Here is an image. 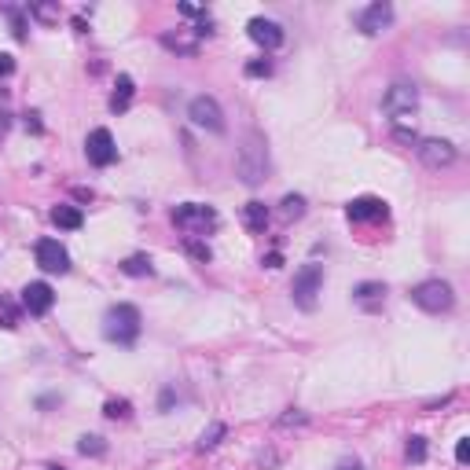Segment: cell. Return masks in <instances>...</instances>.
Segmentation results:
<instances>
[{"instance_id":"6da1fadb","label":"cell","mask_w":470,"mask_h":470,"mask_svg":"<svg viewBox=\"0 0 470 470\" xmlns=\"http://www.w3.org/2000/svg\"><path fill=\"white\" fill-rule=\"evenodd\" d=\"M235 169H239V180L246 187H258L268 180V143L258 129L243 133L239 140V158H235Z\"/></svg>"},{"instance_id":"7a4b0ae2","label":"cell","mask_w":470,"mask_h":470,"mask_svg":"<svg viewBox=\"0 0 470 470\" xmlns=\"http://www.w3.org/2000/svg\"><path fill=\"white\" fill-rule=\"evenodd\" d=\"M140 331H143V316H140L136 305L118 302V305H111L103 312V338L111 341V346H121V349L136 346Z\"/></svg>"},{"instance_id":"3957f363","label":"cell","mask_w":470,"mask_h":470,"mask_svg":"<svg viewBox=\"0 0 470 470\" xmlns=\"http://www.w3.org/2000/svg\"><path fill=\"white\" fill-rule=\"evenodd\" d=\"M173 224L187 235V239H199V235H209L213 228L221 224L217 209L213 206H202V202H184L173 209Z\"/></svg>"},{"instance_id":"277c9868","label":"cell","mask_w":470,"mask_h":470,"mask_svg":"<svg viewBox=\"0 0 470 470\" xmlns=\"http://www.w3.org/2000/svg\"><path fill=\"white\" fill-rule=\"evenodd\" d=\"M319 290H324V265L309 261V265H302V268L294 272L290 294H294V305H297V309L312 312V309H316V302H319Z\"/></svg>"},{"instance_id":"5b68a950","label":"cell","mask_w":470,"mask_h":470,"mask_svg":"<svg viewBox=\"0 0 470 470\" xmlns=\"http://www.w3.org/2000/svg\"><path fill=\"white\" fill-rule=\"evenodd\" d=\"M412 302L422 312H448L456 305V294H452V283H444V280H422L412 287Z\"/></svg>"},{"instance_id":"8992f818","label":"cell","mask_w":470,"mask_h":470,"mask_svg":"<svg viewBox=\"0 0 470 470\" xmlns=\"http://www.w3.org/2000/svg\"><path fill=\"white\" fill-rule=\"evenodd\" d=\"M419 106V89L412 81H393L386 96H382V111H386L393 121H408Z\"/></svg>"},{"instance_id":"52a82bcc","label":"cell","mask_w":470,"mask_h":470,"mask_svg":"<svg viewBox=\"0 0 470 470\" xmlns=\"http://www.w3.org/2000/svg\"><path fill=\"white\" fill-rule=\"evenodd\" d=\"M415 155L422 158L426 169H444V165H452L456 162V143L452 140H441V136H426L415 143Z\"/></svg>"},{"instance_id":"ba28073f","label":"cell","mask_w":470,"mask_h":470,"mask_svg":"<svg viewBox=\"0 0 470 470\" xmlns=\"http://www.w3.org/2000/svg\"><path fill=\"white\" fill-rule=\"evenodd\" d=\"M187 118L199 125V129H209V133H224V111L213 96H195L187 103Z\"/></svg>"},{"instance_id":"9c48e42d","label":"cell","mask_w":470,"mask_h":470,"mask_svg":"<svg viewBox=\"0 0 470 470\" xmlns=\"http://www.w3.org/2000/svg\"><path fill=\"white\" fill-rule=\"evenodd\" d=\"M84 155H89V162L99 165V169L114 165L118 162V143H114L111 129H92L89 136H84Z\"/></svg>"},{"instance_id":"30bf717a","label":"cell","mask_w":470,"mask_h":470,"mask_svg":"<svg viewBox=\"0 0 470 470\" xmlns=\"http://www.w3.org/2000/svg\"><path fill=\"white\" fill-rule=\"evenodd\" d=\"M33 258H37V265L45 272H59V275L70 272V253H67V246H62L59 239H37Z\"/></svg>"},{"instance_id":"8fae6325","label":"cell","mask_w":470,"mask_h":470,"mask_svg":"<svg viewBox=\"0 0 470 470\" xmlns=\"http://www.w3.org/2000/svg\"><path fill=\"white\" fill-rule=\"evenodd\" d=\"M346 217L353 224H371V221H386L390 217V206L382 202L378 195H360L346 206Z\"/></svg>"},{"instance_id":"7c38bea8","label":"cell","mask_w":470,"mask_h":470,"mask_svg":"<svg viewBox=\"0 0 470 470\" xmlns=\"http://www.w3.org/2000/svg\"><path fill=\"white\" fill-rule=\"evenodd\" d=\"M353 23H356V30H360V33L375 37V33H382V30H386V26L393 23V8L378 0V4H368L364 11H356V15H353Z\"/></svg>"},{"instance_id":"4fadbf2b","label":"cell","mask_w":470,"mask_h":470,"mask_svg":"<svg viewBox=\"0 0 470 470\" xmlns=\"http://www.w3.org/2000/svg\"><path fill=\"white\" fill-rule=\"evenodd\" d=\"M52 305H55V290H52L45 280L26 283V290H23V309H26L30 316H48Z\"/></svg>"},{"instance_id":"5bb4252c","label":"cell","mask_w":470,"mask_h":470,"mask_svg":"<svg viewBox=\"0 0 470 470\" xmlns=\"http://www.w3.org/2000/svg\"><path fill=\"white\" fill-rule=\"evenodd\" d=\"M246 33H250L253 45H261L265 52H272V48H280V45H283V26H280V23H272V18H250Z\"/></svg>"},{"instance_id":"9a60e30c","label":"cell","mask_w":470,"mask_h":470,"mask_svg":"<svg viewBox=\"0 0 470 470\" xmlns=\"http://www.w3.org/2000/svg\"><path fill=\"white\" fill-rule=\"evenodd\" d=\"M162 48L177 52V55H199V33H195V30H187V26H180V30H165V33H162Z\"/></svg>"},{"instance_id":"2e32d148","label":"cell","mask_w":470,"mask_h":470,"mask_svg":"<svg viewBox=\"0 0 470 470\" xmlns=\"http://www.w3.org/2000/svg\"><path fill=\"white\" fill-rule=\"evenodd\" d=\"M382 297H386V283L368 280V283H356V287H353V302H360L364 309H378Z\"/></svg>"},{"instance_id":"e0dca14e","label":"cell","mask_w":470,"mask_h":470,"mask_svg":"<svg viewBox=\"0 0 470 470\" xmlns=\"http://www.w3.org/2000/svg\"><path fill=\"white\" fill-rule=\"evenodd\" d=\"M133 77L129 74H121L118 77V84H114V92H111V111L114 114H125V111H129V103H133Z\"/></svg>"},{"instance_id":"ac0fdd59","label":"cell","mask_w":470,"mask_h":470,"mask_svg":"<svg viewBox=\"0 0 470 470\" xmlns=\"http://www.w3.org/2000/svg\"><path fill=\"white\" fill-rule=\"evenodd\" d=\"M52 224H55V228H67V231H77V228L84 224V213H81L77 206H67V202H62V206L52 209Z\"/></svg>"},{"instance_id":"d6986e66","label":"cell","mask_w":470,"mask_h":470,"mask_svg":"<svg viewBox=\"0 0 470 470\" xmlns=\"http://www.w3.org/2000/svg\"><path fill=\"white\" fill-rule=\"evenodd\" d=\"M243 224H246L250 231L261 235V231L268 228V206H265V202H246V206H243Z\"/></svg>"},{"instance_id":"ffe728a7","label":"cell","mask_w":470,"mask_h":470,"mask_svg":"<svg viewBox=\"0 0 470 470\" xmlns=\"http://www.w3.org/2000/svg\"><path fill=\"white\" fill-rule=\"evenodd\" d=\"M18 319H23V305H18L11 294H0V327H4V331H15Z\"/></svg>"},{"instance_id":"44dd1931","label":"cell","mask_w":470,"mask_h":470,"mask_svg":"<svg viewBox=\"0 0 470 470\" xmlns=\"http://www.w3.org/2000/svg\"><path fill=\"white\" fill-rule=\"evenodd\" d=\"M121 272L133 275V280H140V275H151L155 268H151V258H147V253H133V258L121 261Z\"/></svg>"},{"instance_id":"7402d4cb","label":"cell","mask_w":470,"mask_h":470,"mask_svg":"<svg viewBox=\"0 0 470 470\" xmlns=\"http://www.w3.org/2000/svg\"><path fill=\"white\" fill-rule=\"evenodd\" d=\"M77 452H81V456H103V452H106V441L96 437V434H84V437L77 441Z\"/></svg>"},{"instance_id":"603a6c76","label":"cell","mask_w":470,"mask_h":470,"mask_svg":"<svg viewBox=\"0 0 470 470\" xmlns=\"http://www.w3.org/2000/svg\"><path fill=\"white\" fill-rule=\"evenodd\" d=\"M426 452H430V448H426V437H408V448H404V456H408V463H426Z\"/></svg>"},{"instance_id":"cb8c5ba5","label":"cell","mask_w":470,"mask_h":470,"mask_svg":"<svg viewBox=\"0 0 470 470\" xmlns=\"http://www.w3.org/2000/svg\"><path fill=\"white\" fill-rule=\"evenodd\" d=\"M103 415H106V419H129V415H133V404L121 400V397H118V400H106V404H103Z\"/></svg>"},{"instance_id":"d4e9b609","label":"cell","mask_w":470,"mask_h":470,"mask_svg":"<svg viewBox=\"0 0 470 470\" xmlns=\"http://www.w3.org/2000/svg\"><path fill=\"white\" fill-rule=\"evenodd\" d=\"M4 15L11 18V30H15V37L23 40V37H26V11H23V8H15V4H4Z\"/></svg>"},{"instance_id":"484cf974","label":"cell","mask_w":470,"mask_h":470,"mask_svg":"<svg viewBox=\"0 0 470 470\" xmlns=\"http://www.w3.org/2000/svg\"><path fill=\"white\" fill-rule=\"evenodd\" d=\"M224 434H228V426H224V422H213L209 430H206V434L199 437V448H202V452H206V448H217Z\"/></svg>"},{"instance_id":"4316f807","label":"cell","mask_w":470,"mask_h":470,"mask_svg":"<svg viewBox=\"0 0 470 470\" xmlns=\"http://www.w3.org/2000/svg\"><path fill=\"white\" fill-rule=\"evenodd\" d=\"M26 15H33V18H40V23H59V8L55 4H30L26 8Z\"/></svg>"},{"instance_id":"83f0119b","label":"cell","mask_w":470,"mask_h":470,"mask_svg":"<svg viewBox=\"0 0 470 470\" xmlns=\"http://www.w3.org/2000/svg\"><path fill=\"white\" fill-rule=\"evenodd\" d=\"M283 217H290V221H297V217H302V213H305V199L302 195H283Z\"/></svg>"},{"instance_id":"f1b7e54d","label":"cell","mask_w":470,"mask_h":470,"mask_svg":"<svg viewBox=\"0 0 470 470\" xmlns=\"http://www.w3.org/2000/svg\"><path fill=\"white\" fill-rule=\"evenodd\" d=\"M184 250H187V253H191V258H195L199 265H209V258H213V253H209V246H206V243H199V239H187V243H184Z\"/></svg>"},{"instance_id":"f546056e","label":"cell","mask_w":470,"mask_h":470,"mask_svg":"<svg viewBox=\"0 0 470 470\" xmlns=\"http://www.w3.org/2000/svg\"><path fill=\"white\" fill-rule=\"evenodd\" d=\"M272 74V62L268 59H253V62H246V77H268Z\"/></svg>"},{"instance_id":"4dcf8cb0","label":"cell","mask_w":470,"mask_h":470,"mask_svg":"<svg viewBox=\"0 0 470 470\" xmlns=\"http://www.w3.org/2000/svg\"><path fill=\"white\" fill-rule=\"evenodd\" d=\"M302 422H309V415H305V412H297V408H290V415L280 419V426H302Z\"/></svg>"},{"instance_id":"1f68e13d","label":"cell","mask_w":470,"mask_h":470,"mask_svg":"<svg viewBox=\"0 0 470 470\" xmlns=\"http://www.w3.org/2000/svg\"><path fill=\"white\" fill-rule=\"evenodd\" d=\"M11 74H15V59H11L8 52H0V81L11 77Z\"/></svg>"},{"instance_id":"d6a6232c","label":"cell","mask_w":470,"mask_h":470,"mask_svg":"<svg viewBox=\"0 0 470 470\" xmlns=\"http://www.w3.org/2000/svg\"><path fill=\"white\" fill-rule=\"evenodd\" d=\"M456 459L459 463H470V437H459L456 441Z\"/></svg>"},{"instance_id":"836d02e7","label":"cell","mask_w":470,"mask_h":470,"mask_svg":"<svg viewBox=\"0 0 470 470\" xmlns=\"http://www.w3.org/2000/svg\"><path fill=\"white\" fill-rule=\"evenodd\" d=\"M180 15H187V18H206V8H199V4H180Z\"/></svg>"},{"instance_id":"e575fe53","label":"cell","mask_w":470,"mask_h":470,"mask_svg":"<svg viewBox=\"0 0 470 470\" xmlns=\"http://www.w3.org/2000/svg\"><path fill=\"white\" fill-rule=\"evenodd\" d=\"M173 400H177V393L165 386V390H162V397H158V408H162V412H169V408H173Z\"/></svg>"},{"instance_id":"d590c367","label":"cell","mask_w":470,"mask_h":470,"mask_svg":"<svg viewBox=\"0 0 470 470\" xmlns=\"http://www.w3.org/2000/svg\"><path fill=\"white\" fill-rule=\"evenodd\" d=\"M8 129H11V114L4 111V106H0V140L8 136Z\"/></svg>"},{"instance_id":"8d00e7d4","label":"cell","mask_w":470,"mask_h":470,"mask_svg":"<svg viewBox=\"0 0 470 470\" xmlns=\"http://www.w3.org/2000/svg\"><path fill=\"white\" fill-rule=\"evenodd\" d=\"M265 265H268V268H280V265H283V258H280V253H275V250H272V253H268V258H265Z\"/></svg>"},{"instance_id":"74e56055","label":"cell","mask_w":470,"mask_h":470,"mask_svg":"<svg viewBox=\"0 0 470 470\" xmlns=\"http://www.w3.org/2000/svg\"><path fill=\"white\" fill-rule=\"evenodd\" d=\"M26 129H30V133H40V121H37V114H26Z\"/></svg>"},{"instance_id":"f35d334b","label":"cell","mask_w":470,"mask_h":470,"mask_svg":"<svg viewBox=\"0 0 470 470\" xmlns=\"http://www.w3.org/2000/svg\"><path fill=\"white\" fill-rule=\"evenodd\" d=\"M334 470H360V463H356V459H353V463H338Z\"/></svg>"},{"instance_id":"ab89813d","label":"cell","mask_w":470,"mask_h":470,"mask_svg":"<svg viewBox=\"0 0 470 470\" xmlns=\"http://www.w3.org/2000/svg\"><path fill=\"white\" fill-rule=\"evenodd\" d=\"M48 470H62V466H48Z\"/></svg>"}]
</instances>
